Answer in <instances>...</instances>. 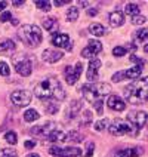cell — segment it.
Wrapping results in <instances>:
<instances>
[{"label": "cell", "mask_w": 148, "mask_h": 157, "mask_svg": "<svg viewBox=\"0 0 148 157\" xmlns=\"http://www.w3.org/2000/svg\"><path fill=\"white\" fill-rule=\"evenodd\" d=\"M113 53L116 56H123L124 53H127V51H126V48H123V46H117V48L113 49Z\"/></svg>", "instance_id": "8d00e7d4"}, {"label": "cell", "mask_w": 148, "mask_h": 157, "mask_svg": "<svg viewBox=\"0 0 148 157\" xmlns=\"http://www.w3.org/2000/svg\"><path fill=\"white\" fill-rule=\"evenodd\" d=\"M77 18H78V10H77V8L71 6V8L67 10V19H68L70 22H74V21H77Z\"/></svg>", "instance_id": "83f0119b"}, {"label": "cell", "mask_w": 148, "mask_h": 157, "mask_svg": "<svg viewBox=\"0 0 148 157\" xmlns=\"http://www.w3.org/2000/svg\"><path fill=\"white\" fill-rule=\"evenodd\" d=\"M147 119H148L147 111H131L127 114V120L131 122V124L136 131H139L141 128L147 123Z\"/></svg>", "instance_id": "8992f818"}, {"label": "cell", "mask_w": 148, "mask_h": 157, "mask_svg": "<svg viewBox=\"0 0 148 157\" xmlns=\"http://www.w3.org/2000/svg\"><path fill=\"white\" fill-rule=\"evenodd\" d=\"M108 21L113 27H122L124 24V15L120 10H114L108 15Z\"/></svg>", "instance_id": "2e32d148"}, {"label": "cell", "mask_w": 148, "mask_h": 157, "mask_svg": "<svg viewBox=\"0 0 148 157\" xmlns=\"http://www.w3.org/2000/svg\"><path fill=\"white\" fill-rule=\"evenodd\" d=\"M52 44L56 48H64L67 51L73 49V43H71L68 34H55L52 37Z\"/></svg>", "instance_id": "7c38bea8"}, {"label": "cell", "mask_w": 148, "mask_h": 157, "mask_svg": "<svg viewBox=\"0 0 148 157\" xmlns=\"http://www.w3.org/2000/svg\"><path fill=\"white\" fill-rule=\"evenodd\" d=\"M5 140H6V142L12 144V145H15V144L18 142V136L13 131H9V132H6V135H5Z\"/></svg>", "instance_id": "f546056e"}, {"label": "cell", "mask_w": 148, "mask_h": 157, "mask_svg": "<svg viewBox=\"0 0 148 157\" xmlns=\"http://www.w3.org/2000/svg\"><path fill=\"white\" fill-rule=\"evenodd\" d=\"M19 37L22 39V42H25L30 48H36L42 43V31L37 25L33 24H25L19 30Z\"/></svg>", "instance_id": "277c9868"}, {"label": "cell", "mask_w": 148, "mask_h": 157, "mask_svg": "<svg viewBox=\"0 0 148 157\" xmlns=\"http://www.w3.org/2000/svg\"><path fill=\"white\" fill-rule=\"evenodd\" d=\"M101 51H102V44H101V42H98V40H89V44L82 51L80 55H82L83 58L95 59L96 53H99Z\"/></svg>", "instance_id": "9c48e42d"}, {"label": "cell", "mask_w": 148, "mask_h": 157, "mask_svg": "<svg viewBox=\"0 0 148 157\" xmlns=\"http://www.w3.org/2000/svg\"><path fill=\"white\" fill-rule=\"evenodd\" d=\"M15 70L19 76H30L31 74V71H33V64L30 59H27V58H22V59H18L15 61Z\"/></svg>", "instance_id": "8fae6325"}, {"label": "cell", "mask_w": 148, "mask_h": 157, "mask_svg": "<svg viewBox=\"0 0 148 157\" xmlns=\"http://www.w3.org/2000/svg\"><path fill=\"white\" fill-rule=\"evenodd\" d=\"M136 40L138 42H147L148 40V28H142V30H138V33H136Z\"/></svg>", "instance_id": "f1b7e54d"}, {"label": "cell", "mask_w": 148, "mask_h": 157, "mask_svg": "<svg viewBox=\"0 0 148 157\" xmlns=\"http://www.w3.org/2000/svg\"><path fill=\"white\" fill-rule=\"evenodd\" d=\"M111 86L107 83H87L82 86V94L85 99L89 101L90 104H96L99 101H104L107 94H110Z\"/></svg>", "instance_id": "3957f363"}, {"label": "cell", "mask_w": 148, "mask_h": 157, "mask_svg": "<svg viewBox=\"0 0 148 157\" xmlns=\"http://www.w3.org/2000/svg\"><path fill=\"white\" fill-rule=\"evenodd\" d=\"M144 52H147V53H148V43L145 44V46H144Z\"/></svg>", "instance_id": "f907efd6"}, {"label": "cell", "mask_w": 148, "mask_h": 157, "mask_svg": "<svg viewBox=\"0 0 148 157\" xmlns=\"http://www.w3.org/2000/svg\"><path fill=\"white\" fill-rule=\"evenodd\" d=\"M10 101L18 107H24L28 105L31 101V94L27 92V90H15L10 94Z\"/></svg>", "instance_id": "ba28073f"}, {"label": "cell", "mask_w": 148, "mask_h": 157, "mask_svg": "<svg viewBox=\"0 0 148 157\" xmlns=\"http://www.w3.org/2000/svg\"><path fill=\"white\" fill-rule=\"evenodd\" d=\"M96 107V114H102V105H104V101H99V102H96V104H93Z\"/></svg>", "instance_id": "60d3db41"}, {"label": "cell", "mask_w": 148, "mask_h": 157, "mask_svg": "<svg viewBox=\"0 0 148 157\" xmlns=\"http://www.w3.org/2000/svg\"><path fill=\"white\" fill-rule=\"evenodd\" d=\"M87 15H89V17H95V15H98V10H96V9H89V10H87Z\"/></svg>", "instance_id": "f6af8a7d"}, {"label": "cell", "mask_w": 148, "mask_h": 157, "mask_svg": "<svg viewBox=\"0 0 148 157\" xmlns=\"http://www.w3.org/2000/svg\"><path fill=\"white\" fill-rule=\"evenodd\" d=\"M12 3H13L15 6L19 8V6H24V3H25V2H24V0H15V2H12Z\"/></svg>", "instance_id": "bcb514c9"}, {"label": "cell", "mask_w": 148, "mask_h": 157, "mask_svg": "<svg viewBox=\"0 0 148 157\" xmlns=\"http://www.w3.org/2000/svg\"><path fill=\"white\" fill-rule=\"evenodd\" d=\"M107 105H108V108H111L114 111H123L124 108H126V104H124V101H122V98L117 95H111L108 99H107Z\"/></svg>", "instance_id": "5bb4252c"}, {"label": "cell", "mask_w": 148, "mask_h": 157, "mask_svg": "<svg viewBox=\"0 0 148 157\" xmlns=\"http://www.w3.org/2000/svg\"><path fill=\"white\" fill-rule=\"evenodd\" d=\"M145 21H147V18L142 17V15H136V17H132L131 18V22L133 24V25H142Z\"/></svg>", "instance_id": "d6a6232c"}, {"label": "cell", "mask_w": 148, "mask_h": 157, "mask_svg": "<svg viewBox=\"0 0 148 157\" xmlns=\"http://www.w3.org/2000/svg\"><path fill=\"white\" fill-rule=\"evenodd\" d=\"M107 124H108V120H107V119H104V120L96 122L95 124H93V128H95V131H102V129H105V128H107Z\"/></svg>", "instance_id": "d590c367"}, {"label": "cell", "mask_w": 148, "mask_h": 157, "mask_svg": "<svg viewBox=\"0 0 148 157\" xmlns=\"http://www.w3.org/2000/svg\"><path fill=\"white\" fill-rule=\"evenodd\" d=\"M64 56V53L61 51H55V49H46L43 53H42V58H43L44 62H49V64H53V62H58Z\"/></svg>", "instance_id": "4fadbf2b"}, {"label": "cell", "mask_w": 148, "mask_h": 157, "mask_svg": "<svg viewBox=\"0 0 148 157\" xmlns=\"http://www.w3.org/2000/svg\"><path fill=\"white\" fill-rule=\"evenodd\" d=\"M119 157H120V156H119Z\"/></svg>", "instance_id": "816d5d0a"}, {"label": "cell", "mask_w": 148, "mask_h": 157, "mask_svg": "<svg viewBox=\"0 0 148 157\" xmlns=\"http://www.w3.org/2000/svg\"><path fill=\"white\" fill-rule=\"evenodd\" d=\"M24 147L25 148H33V147H36V141H25L24 142Z\"/></svg>", "instance_id": "ee69618b"}, {"label": "cell", "mask_w": 148, "mask_h": 157, "mask_svg": "<svg viewBox=\"0 0 148 157\" xmlns=\"http://www.w3.org/2000/svg\"><path fill=\"white\" fill-rule=\"evenodd\" d=\"M15 51V43L12 42V40H3V42H0V52L2 53H12Z\"/></svg>", "instance_id": "ffe728a7"}, {"label": "cell", "mask_w": 148, "mask_h": 157, "mask_svg": "<svg viewBox=\"0 0 148 157\" xmlns=\"http://www.w3.org/2000/svg\"><path fill=\"white\" fill-rule=\"evenodd\" d=\"M101 67V61L99 59H90L89 62V67H87V71H86V77L87 80H95L98 77V70Z\"/></svg>", "instance_id": "9a60e30c"}, {"label": "cell", "mask_w": 148, "mask_h": 157, "mask_svg": "<svg viewBox=\"0 0 148 157\" xmlns=\"http://www.w3.org/2000/svg\"><path fill=\"white\" fill-rule=\"evenodd\" d=\"M90 120H92V113H90V111H85V113H83V119H82V124H85V126H86L87 123H90Z\"/></svg>", "instance_id": "74e56055"}, {"label": "cell", "mask_w": 148, "mask_h": 157, "mask_svg": "<svg viewBox=\"0 0 148 157\" xmlns=\"http://www.w3.org/2000/svg\"><path fill=\"white\" fill-rule=\"evenodd\" d=\"M44 108H46V111L49 114H55L58 111L59 105H58L56 101H53V99H47V102H44Z\"/></svg>", "instance_id": "484cf974"}, {"label": "cell", "mask_w": 148, "mask_h": 157, "mask_svg": "<svg viewBox=\"0 0 148 157\" xmlns=\"http://www.w3.org/2000/svg\"><path fill=\"white\" fill-rule=\"evenodd\" d=\"M142 70H144V65H135L129 70H124L123 71V78H138Z\"/></svg>", "instance_id": "ac0fdd59"}, {"label": "cell", "mask_w": 148, "mask_h": 157, "mask_svg": "<svg viewBox=\"0 0 148 157\" xmlns=\"http://www.w3.org/2000/svg\"><path fill=\"white\" fill-rule=\"evenodd\" d=\"M82 70H83V65L80 62H77L74 65V68L73 67H65V82L68 85H74L78 80L80 74H82Z\"/></svg>", "instance_id": "30bf717a"}, {"label": "cell", "mask_w": 148, "mask_h": 157, "mask_svg": "<svg viewBox=\"0 0 148 157\" xmlns=\"http://www.w3.org/2000/svg\"><path fill=\"white\" fill-rule=\"evenodd\" d=\"M108 132L114 136H122V135H138L139 131H136L129 123H124L122 120H116L113 124H110Z\"/></svg>", "instance_id": "5b68a950"}, {"label": "cell", "mask_w": 148, "mask_h": 157, "mask_svg": "<svg viewBox=\"0 0 148 157\" xmlns=\"http://www.w3.org/2000/svg\"><path fill=\"white\" fill-rule=\"evenodd\" d=\"M82 111V102L80 101H73L68 108V119H74L78 113Z\"/></svg>", "instance_id": "44dd1931"}, {"label": "cell", "mask_w": 148, "mask_h": 157, "mask_svg": "<svg viewBox=\"0 0 148 157\" xmlns=\"http://www.w3.org/2000/svg\"><path fill=\"white\" fill-rule=\"evenodd\" d=\"M34 5H36V8L42 9V10H51V2H46V0H36Z\"/></svg>", "instance_id": "4dcf8cb0"}, {"label": "cell", "mask_w": 148, "mask_h": 157, "mask_svg": "<svg viewBox=\"0 0 148 157\" xmlns=\"http://www.w3.org/2000/svg\"><path fill=\"white\" fill-rule=\"evenodd\" d=\"M0 157H18V154L13 148H3L0 150Z\"/></svg>", "instance_id": "1f68e13d"}, {"label": "cell", "mask_w": 148, "mask_h": 157, "mask_svg": "<svg viewBox=\"0 0 148 157\" xmlns=\"http://www.w3.org/2000/svg\"><path fill=\"white\" fill-rule=\"evenodd\" d=\"M27 157H40L39 154H36V153H31V154H28Z\"/></svg>", "instance_id": "c3c4849f"}, {"label": "cell", "mask_w": 148, "mask_h": 157, "mask_svg": "<svg viewBox=\"0 0 148 157\" xmlns=\"http://www.w3.org/2000/svg\"><path fill=\"white\" fill-rule=\"evenodd\" d=\"M6 6H8V3H6V2H0V10H5Z\"/></svg>", "instance_id": "7dc6e473"}, {"label": "cell", "mask_w": 148, "mask_h": 157, "mask_svg": "<svg viewBox=\"0 0 148 157\" xmlns=\"http://www.w3.org/2000/svg\"><path fill=\"white\" fill-rule=\"evenodd\" d=\"M43 27L44 30H47V31H55L58 28V19L55 17L46 18V19H43Z\"/></svg>", "instance_id": "7402d4cb"}, {"label": "cell", "mask_w": 148, "mask_h": 157, "mask_svg": "<svg viewBox=\"0 0 148 157\" xmlns=\"http://www.w3.org/2000/svg\"><path fill=\"white\" fill-rule=\"evenodd\" d=\"M89 33L96 36V37H101V36L105 34V28H104V25H101L98 22H93V24L89 25Z\"/></svg>", "instance_id": "603a6c76"}, {"label": "cell", "mask_w": 148, "mask_h": 157, "mask_svg": "<svg viewBox=\"0 0 148 157\" xmlns=\"http://www.w3.org/2000/svg\"><path fill=\"white\" fill-rule=\"evenodd\" d=\"M119 156L120 157H136V156H139V151L135 148H124L119 151Z\"/></svg>", "instance_id": "4316f807"}, {"label": "cell", "mask_w": 148, "mask_h": 157, "mask_svg": "<svg viewBox=\"0 0 148 157\" xmlns=\"http://www.w3.org/2000/svg\"><path fill=\"white\" fill-rule=\"evenodd\" d=\"M12 19V13L10 12H3L2 15H0V22H8Z\"/></svg>", "instance_id": "f35d334b"}, {"label": "cell", "mask_w": 148, "mask_h": 157, "mask_svg": "<svg viewBox=\"0 0 148 157\" xmlns=\"http://www.w3.org/2000/svg\"><path fill=\"white\" fill-rule=\"evenodd\" d=\"M61 131H52L49 135H47V140L51 141V142H55V141H59V138H61Z\"/></svg>", "instance_id": "836d02e7"}, {"label": "cell", "mask_w": 148, "mask_h": 157, "mask_svg": "<svg viewBox=\"0 0 148 157\" xmlns=\"http://www.w3.org/2000/svg\"><path fill=\"white\" fill-rule=\"evenodd\" d=\"M82 140L83 138L77 131H71L65 135H61V138H59V141H62V142H80Z\"/></svg>", "instance_id": "d6986e66"}, {"label": "cell", "mask_w": 148, "mask_h": 157, "mask_svg": "<svg viewBox=\"0 0 148 157\" xmlns=\"http://www.w3.org/2000/svg\"><path fill=\"white\" fill-rule=\"evenodd\" d=\"M124 12H126L127 15H131V18L136 17V15H139V6H138L136 3H127V5L124 6Z\"/></svg>", "instance_id": "d4e9b609"}, {"label": "cell", "mask_w": 148, "mask_h": 157, "mask_svg": "<svg viewBox=\"0 0 148 157\" xmlns=\"http://www.w3.org/2000/svg\"><path fill=\"white\" fill-rule=\"evenodd\" d=\"M10 22H12L13 25H18V19H10Z\"/></svg>", "instance_id": "681fc988"}, {"label": "cell", "mask_w": 148, "mask_h": 157, "mask_svg": "<svg viewBox=\"0 0 148 157\" xmlns=\"http://www.w3.org/2000/svg\"><path fill=\"white\" fill-rule=\"evenodd\" d=\"M52 128H53V123L49 122V123H44L42 126H36L31 129V133L33 135H40V136H44V135H49L52 132Z\"/></svg>", "instance_id": "e0dca14e"}, {"label": "cell", "mask_w": 148, "mask_h": 157, "mask_svg": "<svg viewBox=\"0 0 148 157\" xmlns=\"http://www.w3.org/2000/svg\"><path fill=\"white\" fill-rule=\"evenodd\" d=\"M124 96L132 104H141L148 101V76L136 78L133 83L124 87Z\"/></svg>", "instance_id": "7a4b0ae2"}, {"label": "cell", "mask_w": 148, "mask_h": 157, "mask_svg": "<svg viewBox=\"0 0 148 157\" xmlns=\"http://www.w3.org/2000/svg\"><path fill=\"white\" fill-rule=\"evenodd\" d=\"M111 80H113L114 83H119V82H122V80H123V71H119V73L113 74Z\"/></svg>", "instance_id": "ab89813d"}, {"label": "cell", "mask_w": 148, "mask_h": 157, "mask_svg": "<svg viewBox=\"0 0 148 157\" xmlns=\"http://www.w3.org/2000/svg\"><path fill=\"white\" fill-rule=\"evenodd\" d=\"M93 147H95V145H93V144H89V145H87L86 157H90V156H92V154H93Z\"/></svg>", "instance_id": "7bdbcfd3"}, {"label": "cell", "mask_w": 148, "mask_h": 157, "mask_svg": "<svg viewBox=\"0 0 148 157\" xmlns=\"http://www.w3.org/2000/svg\"><path fill=\"white\" fill-rule=\"evenodd\" d=\"M70 0H55V5L56 6H64V5H70Z\"/></svg>", "instance_id": "b9f144b4"}, {"label": "cell", "mask_w": 148, "mask_h": 157, "mask_svg": "<svg viewBox=\"0 0 148 157\" xmlns=\"http://www.w3.org/2000/svg\"><path fill=\"white\" fill-rule=\"evenodd\" d=\"M40 117V114L36 111L34 108H30V110H27V111H24V120L28 123H31V122H36L37 119Z\"/></svg>", "instance_id": "cb8c5ba5"}, {"label": "cell", "mask_w": 148, "mask_h": 157, "mask_svg": "<svg viewBox=\"0 0 148 157\" xmlns=\"http://www.w3.org/2000/svg\"><path fill=\"white\" fill-rule=\"evenodd\" d=\"M34 95L40 99H55L62 101L65 98V90L62 89L61 82L55 77H46L34 89Z\"/></svg>", "instance_id": "6da1fadb"}, {"label": "cell", "mask_w": 148, "mask_h": 157, "mask_svg": "<svg viewBox=\"0 0 148 157\" xmlns=\"http://www.w3.org/2000/svg\"><path fill=\"white\" fill-rule=\"evenodd\" d=\"M49 153L55 157H78L82 156V150L77 147H67V148H58L52 147L49 150Z\"/></svg>", "instance_id": "52a82bcc"}, {"label": "cell", "mask_w": 148, "mask_h": 157, "mask_svg": "<svg viewBox=\"0 0 148 157\" xmlns=\"http://www.w3.org/2000/svg\"><path fill=\"white\" fill-rule=\"evenodd\" d=\"M10 74V68L6 62H0V76H9Z\"/></svg>", "instance_id": "e575fe53"}]
</instances>
